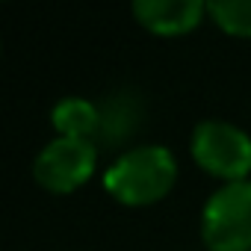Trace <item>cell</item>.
<instances>
[{
	"mask_svg": "<svg viewBox=\"0 0 251 251\" xmlns=\"http://www.w3.org/2000/svg\"><path fill=\"white\" fill-rule=\"evenodd\" d=\"M177 177V163L163 145H142L121 154L103 175V186L121 204H154Z\"/></svg>",
	"mask_w": 251,
	"mask_h": 251,
	"instance_id": "6da1fadb",
	"label": "cell"
},
{
	"mask_svg": "<svg viewBox=\"0 0 251 251\" xmlns=\"http://www.w3.org/2000/svg\"><path fill=\"white\" fill-rule=\"evenodd\" d=\"M201 233L210 251H251V180L213 192L204 207Z\"/></svg>",
	"mask_w": 251,
	"mask_h": 251,
	"instance_id": "7a4b0ae2",
	"label": "cell"
},
{
	"mask_svg": "<svg viewBox=\"0 0 251 251\" xmlns=\"http://www.w3.org/2000/svg\"><path fill=\"white\" fill-rule=\"evenodd\" d=\"M192 157L204 172L236 183L251 172V139L227 121H201L192 133Z\"/></svg>",
	"mask_w": 251,
	"mask_h": 251,
	"instance_id": "3957f363",
	"label": "cell"
},
{
	"mask_svg": "<svg viewBox=\"0 0 251 251\" xmlns=\"http://www.w3.org/2000/svg\"><path fill=\"white\" fill-rule=\"evenodd\" d=\"M95 160H98V151L92 139L59 136L42 148V154L33 163V175L45 189L62 195V192H74L92 177Z\"/></svg>",
	"mask_w": 251,
	"mask_h": 251,
	"instance_id": "277c9868",
	"label": "cell"
},
{
	"mask_svg": "<svg viewBox=\"0 0 251 251\" xmlns=\"http://www.w3.org/2000/svg\"><path fill=\"white\" fill-rule=\"evenodd\" d=\"M204 12L207 3L201 0H136L133 3L136 21L160 36H177L198 27Z\"/></svg>",
	"mask_w": 251,
	"mask_h": 251,
	"instance_id": "5b68a950",
	"label": "cell"
},
{
	"mask_svg": "<svg viewBox=\"0 0 251 251\" xmlns=\"http://www.w3.org/2000/svg\"><path fill=\"white\" fill-rule=\"evenodd\" d=\"M53 127L68 139H89L100 130V109L83 98H65L50 112Z\"/></svg>",
	"mask_w": 251,
	"mask_h": 251,
	"instance_id": "8992f818",
	"label": "cell"
},
{
	"mask_svg": "<svg viewBox=\"0 0 251 251\" xmlns=\"http://www.w3.org/2000/svg\"><path fill=\"white\" fill-rule=\"evenodd\" d=\"M216 24L233 36H251V0H216L207 6Z\"/></svg>",
	"mask_w": 251,
	"mask_h": 251,
	"instance_id": "52a82bcc",
	"label": "cell"
},
{
	"mask_svg": "<svg viewBox=\"0 0 251 251\" xmlns=\"http://www.w3.org/2000/svg\"><path fill=\"white\" fill-rule=\"evenodd\" d=\"M136 124V106L127 100V98H112L103 109H100V133L112 142V139H121L133 130Z\"/></svg>",
	"mask_w": 251,
	"mask_h": 251,
	"instance_id": "ba28073f",
	"label": "cell"
}]
</instances>
